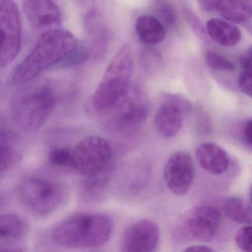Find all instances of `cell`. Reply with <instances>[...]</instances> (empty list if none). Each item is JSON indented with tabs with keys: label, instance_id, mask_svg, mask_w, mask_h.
<instances>
[{
	"label": "cell",
	"instance_id": "6da1fadb",
	"mask_svg": "<svg viewBox=\"0 0 252 252\" xmlns=\"http://www.w3.org/2000/svg\"><path fill=\"white\" fill-rule=\"evenodd\" d=\"M90 56L88 45L77 39L69 31L48 30L38 38L28 56L15 68L12 82L15 85H25L48 70L81 65Z\"/></svg>",
	"mask_w": 252,
	"mask_h": 252
},
{
	"label": "cell",
	"instance_id": "7a4b0ae2",
	"mask_svg": "<svg viewBox=\"0 0 252 252\" xmlns=\"http://www.w3.org/2000/svg\"><path fill=\"white\" fill-rule=\"evenodd\" d=\"M113 220L103 213H79L62 220L53 229L52 239L69 249H96L109 241Z\"/></svg>",
	"mask_w": 252,
	"mask_h": 252
},
{
	"label": "cell",
	"instance_id": "3957f363",
	"mask_svg": "<svg viewBox=\"0 0 252 252\" xmlns=\"http://www.w3.org/2000/svg\"><path fill=\"white\" fill-rule=\"evenodd\" d=\"M133 68L131 50L127 44L123 46L111 61L87 105L93 115H104L130 87Z\"/></svg>",
	"mask_w": 252,
	"mask_h": 252
},
{
	"label": "cell",
	"instance_id": "277c9868",
	"mask_svg": "<svg viewBox=\"0 0 252 252\" xmlns=\"http://www.w3.org/2000/svg\"><path fill=\"white\" fill-rule=\"evenodd\" d=\"M56 103V95L49 86H27L18 90L12 98L13 120L25 131L35 133L45 124Z\"/></svg>",
	"mask_w": 252,
	"mask_h": 252
},
{
	"label": "cell",
	"instance_id": "5b68a950",
	"mask_svg": "<svg viewBox=\"0 0 252 252\" xmlns=\"http://www.w3.org/2000/svg\"><path fill=\"white\" fill-rule=\"evenodd\" d=\"M18 199L38 216H45L59 210L67 198L66 188L59 182L43 178H28L18 185Z\"/></svg>",
	"mask_w": 252,
	"mask_h": 252
},
{
	"label": "cell",
	"instance_id": "8992f818",
	"mask_svg": "<svg viewBox=\"0 0 252 252\" xmlns=\"http://www.w3.org/2000/svg\"><path fill=\"white\" fill-rule=\"evenodd\" d=\"M150 105L148 98L141 89L129 87L125 94L104 115L107 124L117 131L136 128L148 117Z\"/></svg>",
	"mask_w": 252,
	"mask_h": 252
},
{
	"label": "cell",
	"instance_id": "52a82bcc",
	"mask_svg": "<svg viewBox=\"0 0 252 252\" xmlns=\"http://www.w3.org/2000/svg\"><path fill=\"white\" fill-rule=\"evenodd\" d=\"M112 158V146L106 139L90 136L73 148L72 169L83 176H91L109 167Z\"/></svg>",
	"mask_w": 252,
	"mask_h": 252
},
{
	"label": "cell",
	"instance_id": "ba28073f",
	"mask_svg": "<svg viewBox=\"0 0 252 252\" xmlns=\"http://www.w3.org/2000/svg\"><path fill=\"white\" fill-rule=\"evenodd\" d=\"M221 222V214L217 209L199 206L187 212L176 226L179 235L199 242H209L216 237Z\"/></svg>",
	"mask_w": 252,
	"mask_h": 252
},
{
	"label": "cell",
	"instance_id": "9c48e42d",
	"mask_svg": "<svg viewBox=\"0 0 252 252\" xmlns=\"http://www.w3.org/2000/svg\"><path fill=\"white\" fill-rule=\"evenodd\" d=\"M22 44L20 12L13 0H0V68L10 65Z\"/></svg>",
	"mask_w": 252,
	"mask_h": 252
},
{
	"label": "cell",
	"instance_id": "30bf717a",
	"mask_svg": "<svg viewBox=\"0 0 252 252\" xmlns=\"http://www.w3.org/2000/svg\"><path fill=\"white\" fill-rule=\"evenodd\" d=\"M164 182L170 192L183 196L190 189L195 178L192 157L185 151H176L167 158L163 170Z\"/></svg>",
	"mask_w": 252,
	"mask_h": 252
},
{
	"label": "cell",
	"instance_id": "8fae6325",
	"mask_svg": "<svg viewBox=\"0 0 252 252\" xmlns=\"http://www.w3.org/2000/svg\"><path fill=\"white\" fill-rule=\"evenodd\" d=\"M189 108L190 105L184 98L176 95H166L154 119L158 133L166 139L176 136L183 126L184 115Z\"/></svg>",
	"mask_w": 252,
	"mask_h": 252
},
{
	"label": "cell",
	"instance_id": "7c38bea8",
	"mask_svg": "<svg viewBox=\"0 0 252 252\" xmlns=\"http://www.w3.org/2000/svg\"><path fill=\"white\" fill-rule=\"evenodd\" d=\"M159 238V227L155 222L139 220L123 234L120 250L124 252H153L158 247Z\"/></svg>",
	"mask_w": 252,
	"mask_h": 252
},
{
	"label": "cell",
	"instance_id": "4fadbf2b",
	"mask_svg": "<svg viewBox=\"0 0 252 252\" xmlns=\"http://www.w3.org/2000/svg\"><path fill=\"white\" fill-rule=\"evenodd\" d=\"M25 16L39 29H48L60 25V9L54 0H24Z\"/></svg>",
	"mask_w": 252,
	"mask_h": 252
},
{
	"label": "cell",
	"instance_id": "5bb4252c",
	"mask_svg": "<svg viewBox=\"0 0 252 252\" xmlns=\"http://www.w3.org/2000/svg\"><path fill=\"white\" fill-rule=\"evenodd\" d=\"M84 25L89 39L90 56L94 59H101L106 55L109 44V34L101 14L92 10L84 19Z\"/></svg>",
	"mask_w": 252,
	"mask_h": 252
},
{
	"label": "cell",
	"instance_id": "9a60e30c",
	"mask_svg": "<svg viewBox=\"0 0 252 252\" xmlns=\"http://www.w3.org/2000/svg\"><path fill=\"white\" fill-rule=\"evenodd\" d=\"M195 155L201 168L210 174H223L229 169L230 160L227 153L216 144H202L198 146Z\"/></svg>",
	"mask_w": 252,
	"mask_h": 252
},
{
	"label": "cell",
	"instance_id": "2e32d148",
	"mask_svg": "<svg viewBox=\"0 0 252 252\" xmlns=\"http://www.w3.org/2000/svg\"><path fill=\"white\" fill-rule=\"evenodd\" d=\"M216 10L234 23H246L252 18V0H218Z\"/></svg>",
	"mask_w": 252,
	"mask_h": 252
},
{
	"label": "cell",
	"instance_id": "e0dca14e",
	"mask_svg": "<svg viewBox=\"0 0 252 252\" xmlns=\"http://www.w3.org/2000/svg\"><path fill=\"white\" fill-rule=\"evenodd\" d=\"M206 28L208 35L220 45L232 47L241 40V32L239 28L227 21L213 18L207 22Z\"/></svg>",
	"mask_w": 252,
	"mask_h": 252
},
{
	"label": "cell",
	"instance_id": "ac0fdd59",
	"mask_svg": "<svg viewBox=\"0 0 252 252\" xmlns=\"http://www.w3.org/2000/svg\"><path fill=\"white\" fill-rule=\"evenodd\" d=\"M135 28L139 39L145 44H158L166 36L165 28L159 21L153 16H143L138 18Z\"/></svg>",
	"mask_w": 252,
	"mask_h": 252
},
{
	"label": "cell",
	"instance_id": "d6986e66",
	"mask_svg": "<svg viewBox=\"0 0 252 252\" xmlns=\"http://www.w3.org/2000/svg\"><path fill=\"white\" fill-rule=\"evenodd\" d=\"M112 164L100 173L85 176L81 186V193L87 201H96L104 194L112 176Z\"/></svg>",
	"mask_w": 252,
	"mask_h": 252
},
{
	"label": "cell",
	"instance_id": "ffe728a7",
	"mask_svg": "<svg viewBox=\"0 0 252 252\" xmlns=\"http://www.w3.org/2000/svg\"><path fill=\"white\" fill-rule=\"evenodd\" d=\"M28 232L26 222L14 214L0 215V240H18Z\"/></svg>",
	"mask_w": 252,
	"mask_h": 252
},
{
	"label": "cell",
	"instance_id": "44dd1931",
	"mask_svg": "<svg viewBox=\"0 0 252 252\" xmlns=\"http://www.w3.org/2000/svg\"><path fill=\"white\" fill-rule=\"evenodd\" d=\"M225 214L230 220L240 223H250L252 222V210L244 201L238 198L227 200L224 206Z\"/></svg>",
	"mask_w": 252,
	"mask_h": 252
},
{
	"label": "cell",
	"instance_id": "7402d4cb",
	"mask_svg": "<svg viewBox=\"0 0 252 252\" xmlns=\"http://www.w3.org/2000/svg\"><path fill=\"white\" fill-rule=\"evenodd\" d=\"M73 148L57 146L50 151L48 161L50 164L60 168H72Z\"/></svg>",
	"mask_w": 252,
	"mask_h": 252
},
{
	"label": "cell",
	"instance_id": "603a6c76",
	"mask_svg": "<svg viewBox=\"0 0 252 252\" xmlns=\"http://www.w3.org/2000/svg\"><path fill=\"white\" fill-rule=\"evenodd\" d=\"M22 160V155L14 146H0V174L13 168Z\"/></svg>",
	"mask_w": 252,
	"mask_h": 252
},
{
	"label": "cell",
	"instance_id": "cb8c5ba5",
	"mask_svg": "<svg viewBox=\"0 0 252 252\" xmlns=\"http://www.w3.org/2000/svg\"><path fill=\"white\" fill-rule=\"evenodd\" d=\"M205 61L209 68L216 71L232 72L235 66L230 60L224 56L213 51H207L205 54Z\"/></svg>",
	"mask_w": 252,
	"mask_h": 252
},
{
	"label": "cell",
	"instance_id": "d4e9b609",
	"mask_svg": "<svg viewBox=\"0 0 252 252\" xmlns=\"http://www.w3.org/2000/svg\"><path fill=\"white\" fill-rule=\"evenodd\" d=\"M16 142V133L10 128L4 117L0 114V146H14Z\"/></svg>",
	"mask_w": 252,
	"mask_h": 252
},
{
	"label": "cell",
	"instance_id": "484cf974",
	"mask_svg": "<svg viewBox=\"0 0 252 252\" xmlns=\"http://www.w3.org/2000/svg\"><path fill=\"white\" fill-rule=\"evenodd\" d=\"M235 243L240 250L252 252V226L241 228L235 235Z\"/></svg>",
	"mask_w": 252,
	"mask_h": 252
},
{
	"label": "cell",
	"instance_id": "4316f807",
	"mask_svg": "<svg viewBox=\"0 0 252 252\" xmlns=\"http://www.w3.org/2000/svg\"><path fill=\"white\" fill-rule=\"evenodd\" d=\"M240 90L252 99V71H243L238 78Z\"/></svg>",
	"mask_w": 252,
	"mask_h": 252
},
{
	"label": "cell",
	"instance_id": "83f0119b",
	"mask_svg": "<svg viewBox=\"0 0 252 252\" xmlns=\"http://www.w3.org/2000/svg\"><path fill=\"white\" fill-rule=\"evenodd\" d=\"M158 10L163 19L169 25H174L176 22V14L171 5L167 2H160Z\"/></svg>",
	"mask_w": 252,
	"mask_h": 252
},
{
	"label": "cell",
	"instance_id": "f1b7e54d",
	"mask_svg": "<svg viewBox=\"0 0 252 252\" xmlns=\"http://www.w3.org/2000/svg\"><path fill=\"white\" fill-rule=\"evenodd\" d=\"M185 14L186 15L187 19H188L189 23L190 24L191 27L192 29L194 30L195 33L201 37L204 36V28H203L202 25H201V22L199 19L196 17L195 14L189 11V10H185Z\"/></svg>",
	"mask_w": 252,
	"mask_h": 252
},
{
	"label": "cell",
	"instance_id": "f546056e",
	"mask_svg": "<svg viewBox=\"0 0 252 252\" xmlns=\"http://www.w3.org/2000/svg\"><path fill=\"white\" fill-rule=\"evenodd\" d=\"M240 64L243 71H252V46L241 56Z\"/></svg>",
	"mask_w": 252,
	"mask_h": 252
},
{
	"label": "cell",
	"instance_id": "4dcf8cb0",
	"mask_svg": "<svg viewBox=\"0 0 252 252\" xmlns=\"http://www.w3.org/2000/svg\"><path fill=\"white\" fill-rule=\"evenodd\" d=\"M184 251L188 252H214V250L210 248V247H206V246L196 245L191 246V247L185 249Z\"/></svg>",
	"mask_w": 252,
	"mask_h": 252
},
{
	"label": "cell",
	"instance_id": "1f68e13d",
	"mask_svg": "<svg viewBox=\"0 0 252 252\" xmlns=\"http://www.w3.org/2000/svg\"><path fill=\"white\" fill-rule=\"evenodd\" d=\"M217 1L218 0H199L200 4L202 6L203 8L205 9L207 11L216 10Z\"/></svg>",
	"mask_w": 252,
	"mask_h": 252
},
{
	"label": "cell",
	"instance_id": "d6a6232c",
	"mask_svg": "<svg viewBox=\"0 0 252 252\" xmlns=\"http://www.w3.org/2000/svg\"><path fill=\"white\" fill-rule=\"evenodd\" d=\"M244 136L247 142L252 146V120L248 121L244 127Z\"/></svg>",
	"mask_w": 252,
	"mask_h": 252
},
{
	"label": "cell",
	"instance_id": "836d02e7",
	"mask_svg": "<svg viewBox=\"0 0 252 252\" xmlns=\"http://www.w3.org/2000/svg\"><path fill=\"white\" fill-rule=\"evenodd\" d=\"M3 204H4V198L0 195V209L3 207Z\"/></svg>",
	"mask_w": 252,
	"mask_h": 252
},
{
	"label": "cell",
	"instance_id": "e575fe53",
	"mask_svg": "<svg viewBox=\"0 0 252 252\" xmlns=\"http://www.w3.org/2000/svg\"><path fill=\"white\" fill-rule=\"evenodd\" d=\"M250 200H251V203L252 204V187L251 189V194H250Z\"/></svg>",
	"mask_w": 252,
	"mask_h": 252
}]
</instances>
